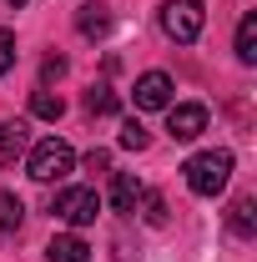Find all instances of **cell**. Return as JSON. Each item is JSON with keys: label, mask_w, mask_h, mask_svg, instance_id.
<instances>
[{"label": "cell", "mask_w": 257, "mask_h": 262, "mask_svg": "<svg viewBox=\"0 0 257 262\" xmlns=\"http://www.w3.org/2000/svg\"><path fill=\"white\" fill-rule=\"evenodd\" d=\"M227 227L237 232V237H252V232H257V196H237V202H232Z\"/></svg>", "instance_id": "10"}, {"label": "cell", "mask_w": 257, "mask_h": 262, "mask_svg": "<svg viewBox=\"0 0 257 262\" xmlns=\"http://www.w3.org/2000/svg\"><path fill=\"white\" fill-rule=\"evenodd\" d=\"M20 217H26L20 196H15V192H0V232H15V227H20Z\"/></svg>", "instance_id": "15"}, {"label": "cell", "mask_w": 257, "mask_h": 262, "mask_svg": "<svg viewBox=\"0 0 257 262\" xmlns=\"http://www.w3.org/2000/svg\"><path fill=\"white\" fill-rule=\"evenodd\" d=\"M86 257H91V247H86V237H76V232L51 237V247H46V262H86Z\"/></svg>", "instance_id": "8"}, {"label": "cell", "mask_w": 257, "mask_h": 262, "mask_svg": "<svg viewBox=\"0 0 257 262\" xmlns=\"http://www.w3.org/2000/svg\"><path fill=\"white\" fill-rule=\"evenodd\" d=\"M51 212L61 222H71V227H91L101 217V196H96V187H66V192H56Z\"/></svg>", "instance_id": "4"}, {"label": "cell", "mask_w": 257, "mask_h": 262, "mask_svg": "<svg viewBox=\"0 0 257 262\" xmlns=\"http://www.w3.org/2000/svg\"><path fill=\"white\" fill-rule=\"evenodd\" d=\"M146 141H152V136H146L141 121H126V126H121V146H126V151H146Z\"/></svg>", "instance_id": "17"}, {"label": "cell", "mask_w": 257, "mask_h": 262, "mask_svg": "<svg viewBox=\"0 0 257 262\" xmlns=\"http://www.w3.org/2000/svg\"><path fill=\"white\" fill-rule=\"evenodd\" d=\"M40 76H46V81H61V76H66V56H46Z\"/></svg>", "instance_id": "19"}, {"label": "cell", "mask_w": 257, "mask_h": 262, "mask_svg": "<svg viewBox=\"0 0 257 262\" xmlns=\"http://www.w3.org/2000/svg\"><path fill=\"white\" fill-rule=\"evenodd\" d=\"M166 131H172V141H197L207 131V106H197V101L166 106Z\"/></svg>", "instance_id": "5"}, {"label": "cell", "mask_w": 257, "mask_h": 262, "mask_svg": "<svg viewBox=\"0 0 257 262\" xmlns=\"http://www.w3.org/2000/svg\"><path fill=\"white\" fill-rule=\"evenodd\" d=\"M141 196H146V182H141V177H131V171H116V177H111V207H116V212H136Z\"/></svg>", "instance_id": "7"}, {"label": "cell", "mask_w": 257, "mask_h": 262, "mask_svg": "<svg viewBox=\"0 0 257 262\" xmlns=\"http://www.w3.org/2000/svg\"><path fill=\"white\" fill-rule=\"evenodd\" d=\"M76 31L81 35H106L111 31V10H106V5H86V10L76 15Z\"/></svg>", "instance_id": "11"}, {"label": "cell", "mask_w": 257, "mask_h": 262, "mask_svg": "<svg viewBox=\"0 0 257 262\" xmlns=\"http://www.w3.org/2000/svg\"><path fill=\"white\" fill-rule=\"evenodd\" d=\"M237 61L242 66L257 61V15H242V26H237Z\"/></svg>", "instance_id": "12"}, {"label": "cell", "mask_w": 257, "mask_h": 262, "mask_svg": "<svg viewBox=\"0 0 257 262\" xmlns=\"http://www.w3.org/2000/svg\"><path fill=\"white\" fill-rule=\"evenodd\" d=\"M10 5H26V0H10Z\"/></svg>", "instance_id": "21"}, {"label": "cell", "mask_w": 257, "mask_h": 262, "mask_svg": "<svg viewBox=\"0 0 257 262\" xmlns=\"http://www.w3.org/2000/svg\"><path fill=\"white\" fill-rule=\"evenodd\" d=\"M172 91H177V86H172L166 71H146V76L136 81V106H141V111H166V106H172Z\"/></svg>", "instance_id": "6"}, {"label": "cell", "mask_w": 257, "mask_h": 262, "mask_svg": "<svg viewBox=\"0 0 257 262\" xmlns=\"http://www.w3.org/2000/svg\"><path fill=\"white\" fill-rule=\"evenodd\" d=\"M86 111H91V116H116L121 101H116L111 86H91V91H86Z\"/></svg>", "instance_id": "13"}, {"label": "cell", "mask_w": 257, "mask_h": 262, "mask_svg": "<svg viewBox=\"0 0 257 262\" xmlns=\"http://www.w3.org/2000/svg\"><path fill=\"white\" fill-rule=\"evenodd\" d=\"M136 212H146V222H152V227H166V202H161L157 192L141 196V207H136Z\"/></svg>", "instance_id": "16"}, {"label": "cell", "mask_w": 257, "mask_h": 262, "mask_svg": "<svg viewBox=\"0 0 257 262\" xmlns=\"http://www.w3.org/2000/svg\"><path fill=\"white\" fill-rule=\"evenodd\" d=\"M157 20L177 46H192L197 35H202V26H207V10H202V0H166L157 10Z\"/></svg>", "instance_id": "2"}, {"label": "cell", "mask_w": 257, "mask_h": 262, "mask_svg": "<svg viewBox=\"0 0 257 262\" xmlns=\"http://www.w3.org/2000/svg\"><path fill=\"white\" fill-rule=\"evenodd\" d=\"M26 171H31L35 182H66V177L76 171V151H71L66 141H56V136H51V141H35Z\"/></svg>", "instance_id": "3"}, {"label": "cell", "mask_w": 257, "mask_h": 262, "mask_svg": "<svg viewBox=\"0 0 257 262\" xmlns=\"http://www.w3.org/2000/svg\"><path fill=\"white\" fill-rule=\"evenodd\" d=\"M26 146H31V131L20 126V121H0V166H10Z\"/></svg>", "instance_id": "9"}, {"label": "cell", "mask_w": 257, "mask_h": 262, "mask_svg": "<svg viewBox=\"0 0 257 262\" xmlns=\"http://www.w3.org/2000/svg\"><path fill=\"white\" fill-rule=\"evenodd\" d=\"M10 66H15V35H10V31H0V76H5Z\"/></svg>", "instance_id": "18"}, {"label": "cell", "mask_w": 257, "mask_h": 262, "mask_svg": "<svg viewBox=\"0 0 257 262\" xmlns=\"http://www.w3.org/2000/svg\"><path fill=\"white\" fill-rule=\"evenodd\" d=\"M86 166H91V171H106V166H111V157L96 146V151H86Z\"/></svg>", "instance_id": "20"}, {"label": "cell", "mask_w": 257, "mask_h": 262, "mask_svg": "<svg viewBox=\"0 0 257 262\" xmlns=\"http://www.w3.org/2000/svg\"><path fill=\"white\" fill-rule=\"evenodd\" d=\"M31 111L40 116V121H61V116H66V101L56 96V91H46V86H40V91L31 96Z\"/></svg>", "instance_id": "14"}, {"label": "cell", "mask_w": 257, "mask_h": 262, "mask_svg": "<svg viewBox=\"0 0 257 262\" xmlns=\"http://www.w3.org/2000/svg\"><path fill=\"white\" fill-rule=\"evenodd\" d=\"M182 171H187V187L197 196H217L232 182V151H197Z\"/></svg>", "instance_id": "1"}]
</instances>
